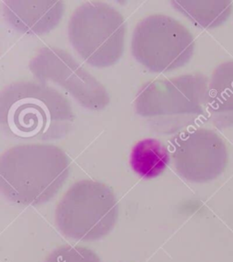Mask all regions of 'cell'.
I'll list each match as a JSON object with an SVG mask.
<instances>
[{"mask_svg":"<svg viewBox=\"0 0 233 262\" xmlns=\"http://www.w3.org/2000/svg\"><path fill=\"white\" fill-rule=\"evenodd\" d=\"M74 119L69 99L46 83L13 82L0 92V126L10 138L61 139L72 129Z\"/></svg>","mask_w":233,"mask_h":262,"instance_id":"obj_1","label":"cell"},{"mask_svg":"<svg viewBox=\"0 0 233 262\" xmlns=\"http://www.w3.org/2000/svg\"><path fill=\"white\" fill-rule=\"evenodd\" d=\"M70 160L49 144L10 147L0 157V192L15 204L38 206L51 201L70 174Z\"/></svg>","mask_w":233,"mask_h":262,"instance_id":"obj_2","label":"cell"},{"mask_svg":"<svg viewBox=\"0 0 233 262\" xmlns=\"http://www.w3.org/2000/svg\"><path fill=\"white\" fill-rule=\"evenodd\" d=\"M209 81L194 73L147 82L136 96V112L158 133L179 132L208 113Z\"/></svg>","mask_w":233,"mask_h":262,"instance_id":"obj_3","label":"cell"},{"mask_svg":"<svg viewBox=\"0 0 233 262\" xmlns=\"http://www.w3.org/2000/svg\"><path fill=\"white\" fill-rule=\"evenodd\" d=\"M119 205L110 187L83 180L72 185L57 203L55 222L66 237L80 242L101 239L114 229Z\"/></svg>","mask_w":233,"mask_h":262,"instance_id":"obj_4","label":"cell"},{"mask_svg":"<svg viewBox=\"0 0 233 262\" xmlns=\"http://www.w3.org/2000/svg\"><path fill=\"white\" fill-rule=\"evenodd\" d=\"M68 35L72 48L84 61L98 69L109 68L122 56L126 23L111 5L86 2L70 16Z\"/></svg>","mask_w":233,"mask_h":262,"instance_id":"obj_5","label":"cell"},{"mask_svg":"<svg viewBox=\"0 0 233 262\" xmlns=\"http://www.w3.org/2000/svg\"><path fill=\"white\" fill-rule=\"evenodd\" d=\"M195 40L185 26L172 16L151 15L136 26L131 53L136 60L155 73L178 70L193 57Z\"/></svg>","mask_w":233,"mask_h":262,"instance_id":"obj_6","label":"cell"},{"mask_svg":"<svg viewBox=\"0 0 233 262\" xmlns=\"http://www.w3.org/2000/svg\"><path fill=\"white\" fill-rule=\"evenodd\" d=\"M29 68L38 81L61 86L86 110L103 111L111 102L105 86L64 49L42 48L29 62Z\"/></svg>","mask_w":233,"mask_h":262,"instance_id":"obj_7","label":"cell"},{"mask_svg":"<svg viewBox=\"0 0 233 262\" xmlns=\"http://www.w3.org/2000/svg\"><path fill=\"white\" fill-rule=\"evenodd\" d=\"M172 159L181 178L193 183H205L224 171L228 149L217 132L203 127L190 128L172 139Z\"/></svg>","mask_w":233,"mask_h":262,"instance_id":"obj_8","label":"cell"},{"mask_svg":"<svg viewBox=\"0 0 233 262\" xmlns=\"http://www.w3.org/2000/svg\"><path fill=\"white\" fill-rule=\"evenodd\" d=\"M64 8L61 1H4L3 15L17 32L38 36L59 24Z\"/></svg>","mask_w":233,"mask_h":262,"instance_id":"obj_9","label":"cell"},{"mask_svg":"<svg viewBox=\"0 0 233 262\" xmlns=\"http://www.w3.org/2000/svg\"><path fill=\"white\" fill-rule=\"evenodd\" d=\"M207 111L215 127L220 129L233 127V60L223 62L213 70Z\"/></svg>","mask_w":233,"mask_h":262,"instance_id":"obj_10","label":"cell"},{"mask_svg":"<svg viewBox=\"0 0 233 262\" xmlns=\"http://www.w3.org/2000/svg\"><path fill=\"white\" fill-rule=\"evenodd\" d=\"M171 155L160 140L145 139L139 141L131 150L130 164L133 171L146 180L160 176L168 167Z\"/></svg>","mask_w":233,"mask_h":262,"instance_id":"obj_11","label":"cell"},{"mask_svg":"<svg viewBox=\"0 0 233 262\" xmlns=\"http://www.w3.org/2000/svg\"><path fill=\"white\" fill-rule=\"evenodd\" d=\"M173 8L203 29L223 24L232 11L229 1H172Z\"/></svg>","mask_w":233,"mask_h":262,"instance_id":"obj_12","label":"cell"},{"mask_svg":"<svg viewBox=\"0 0 233 262\" xmlns=\"http://www.w3.org/2000/svg\"><path fill=\"white\" fill-rule=\"evenodd\" d=\"M44 262H101L93 250L81 246L63 245L54 250Z\"/></svg>","mask_w":233,"mask_h":262,"instance_id":"obj_13","label":"cell"}]
</instances>
